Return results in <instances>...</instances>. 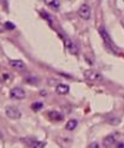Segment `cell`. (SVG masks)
I'll return each instance as SVG.
<instances>
[{
    "label": "cell",
    "mask_w": 124,
    "mask_h": 148,
    "mask_svg": "<svg viewBox=\"0 0 124 148\" xmlns=\"http://www.w3.org/2000/svg\"><path fill=\"white\" fill-rule=\"evenodd\" d=\"M56 92L59 95H67L69 92V87L67 84H63V83H59L56 86Z\"/></svg>",
    "instance_id": "12"
},
{
    "label": "cell",
    "mask_w": 124,
    "mask_h": 148,
    "mask_svg": "<svg viewBox=\"0 0 124 148\" xmlns=\"http://www.w3.org/2000/svg\"><path fill=\"white\" fill-rule=\"evenodd\" d=\"M64 43H65V47H67L69 53H73V55L77 53V47L75 46V43H73L72 40H69L68 38H64Z\"/></svg>",
    "instance_id": "9"
},
{
    "label": "cell",
    "mask_w": 124,
    "mask_h": 148,
    "mask_svg": "<svg viewBox=\"0 0 124 148\" xmlns=\"http://www.w3.org/2000/svg\"><path fill=\"white\" fill-rule=\"evenodd\" d=\"M22 143H25V146L28 147H34V148H43L46 146L44 142H38L35 139H22Z\"/></svg>",
    "instance_id": "6"
},
{
    "label": "cell",
    "mask_w": 124,
    "mask_h": 148,
    "mask_svg": "<svg viewBox=\"0 0 124 148\" xmlns=\"http://www.w3.org/2000/svg\"><path fill=\"white\" fill-rule=\"evenodd\" d=\"M10 97H13L16 100H22L26 97V92L21 87H15V88L10 90Z\"/></svg>",
    "instance_id": "3"
},
{
    "label": "cell",
    "mask_w": 124,
    "mask_h": 148,
    "mask_svg": "<svg viewBox=\"0 0 124 148\" xmlns=\"http://www.w3.org/2000/svg\"><path fill=\"white\" fill-rule=\"evenodd\" d=\"M99 35L102 36V40L105 42V44H107L109 47H114V42L111 40V36H110V34L106 31V29L105 27H99Z\"/></svg>",
    "instance_id": "5"
},
{
    "label": "cell",
    "mask_w": 124,
    "mask_h": 148,
    "mask_svg": "<svg viewBox=\"0 0 124 148\" xmlns=\"http://www.w3.org/2000/svg\"><path fill=\"white\" fill-rule=\"evenodd\" d=\"M89 147H90V148H91V147H93V148H98L99 146H98V144H97V143H93V144H90V146H89Z\"/></svg>",
    "instance_id": "19"
},
{
    "label": "cell",
    "mask_w": 124,
    "mask_h": 148,
    "mask_svg": "<svg viewBox=\"0 0 124 148\" xmlns=\"http://www.w3.org/2000/svg\"><path fill=\"white\" fill-rule=\"evenodd\" d=\"M9 65L15 70H18V72H24V70H26V64L24 61H21V60H10Z\"/></svg>",
    "instance_id": "7"
},
{
    "label": "cell",
    "mask_w": 124,
    "mask_h": 148,
    "mask_svg": "<svg viewBox=\"0 0 124 148\" xmlns=\"http://www.w3.org/2000/svg\"><path fill=\"white\" fill-rule=\"evenodd\" d=\"M84 77H85L86 81L91 82V83H98V82H101L102 79H103L101 73L97 72V70H93V69L85 70V72H84Z\"/></svg>",
    "instance_id": "1"
},
{
    "label": "cell",
    "mask_w": 124,
    "mask_h": 148,
    "mask_svg": "<svg viewBox=\"0 0 124 148\" xmlns=\"http://www.w3.org/2000/svg\"><path fill=\"white\" fill-rule=\"evenodd\" d=\"M5 114H7V117L10 118V120H18V118L21 117V112L17 108H13V107L5 108Z\"/></svg>",
    "instance_id": "4"
},
{
    "label": "cell",
    "mask_w": 124,
    "mask_h": 148,
    "mask_svg": "<svg viewBox=\"0 0 124 148\" xmlns=\"http://www.w3.org/2000/svg\"><path fill=\"white\" fill-rule=\"evenodd\" d=\"M77 125H78L77 120H69L67 123H65V129H67L68 131H73L76 127H77Z\"/></svg>",
    "instance_id": "13"
},
{
    "label": "cell",
    "mask_w": 124,
    "mask_h": 148,
    "mask_svg": "<svg viewBox=\"0 0 124 148\" xmlns=\"http://www.w3.org/2000/svg\"><path fill=\"white\" fill-rule=\"evenodd\" d=\"M37 82H38V79L34 78V77H30V78H26L25 79V83H28V84H35Z\"/></svg>",
    "instance_id": "17"
},
{
    "label": "cell",
    "mask_w": 124,
    "mask_h": 148,
    "mask_svg": "<svg viewBox=\"0 0 124 148\" xmlns=\"http://www.w3.org/2000/svg\"><path fill=\"white\" fill-rule=\"evenodd\" d=\"M42 108H43V103L42 101H34L33 104H31V109H33L34 112H38Z\"/></svg>",
    "instance_id": "15"
},
{
    "label": "cell",
    "mask_w": 124,
    "mask_h": 148,
    "mask_svg": "<svg viewBox=\"0 0 124 148\" xmlns=\"http://www.w3.org/2000/svg\"><path fill=\"white\" fill-rule=\"evenodd\" d=\"M48 118H50L51 121H63L64 116H63L60 112H56V110H51V112H48Z\"/></svg>",
    "instance_id": "10"
},
{
    "label": "cell",
    "mask_w": 124,
    "mask_h": 148,
    "mask_svg": "<svg viewBox=\"0 0 124 148\" xmlns=\"http://www.w3.org/2000/svg\"><path fill=\"white\" fill-rule=\"evenodd\" d=\"M44 4L48 5L50 8H52L54 10H59L60 9V3L59 0H43Z\"/></svg>",
    "instance_id": "11"
},
{
    "label": "cell",
    "mask_w": 124,
    "mask_h": 148,
    "mask_svg": "<svg viewBox=\"0 0 124 148\" xmlns=\"http://www.w3.org/2000/svg\"><path fill=\"white\" fill-rule=\"evenodd\" d=\"M115 146H116L118 148H122V147L124 148V143H116V144H115Z\"/></svg>",
    "instance_id": "18"
},
{
    "label": "cell",
    "mask_w": 124,
    "mask_h": 148,
    "mask_svg": "<svg viewBox=\"0 0 124 148\" xmlns=\"http://www.w3.org/2000/svg\"><path fill=\"white\" fill-rule=\"evenodd\" d=\"M4 26H5V29H7V30H15V29H16V25H15V23L9 22V21H7V22L4 23Z\"/></svg>",
    "instance_id": "16"
},
{
    "label": "cell",
    "mask_w": 124,
    "mask_h": 148,
    "mask_svg": "<svg viewBox=\"0 0 124 148\" xmlns=\"http://www.w3.org/2000/svg\"><path fill=\"white\" fill-rule=\"evenodd\" d=\"M114 144H116V134H110L103 139L105 147H112Z\"/></svg>",
    "instance_id": "8"
},
{
    "label": "cell",
    "mask_w": 124,
    "mask_h": 148,
    "mask_svg": "<svg viewBox=\"0 0 124 148\" xmlns=\"http://www.w3.org/2000/svg\"><path fill=\"white\" fill-rule=\"evenodd\" d=\"M12 74L10 73H7V72H3V74H1V81L4 82V83H9L10 81H12Z\"/></svg>",
    "instance_id": "14"
},
{
    "label": "cell",
    "mask_w": 124,
    "mask_h": 148,
    "mask_svg": "<svg viewBox=\"0 0 124 148\" xmlns=\"http://www.w3.org/2000/svg\"><path fill=\"white\" fill-rule=\"evenodd\" d=\"M78 16H80L82 20L88 21L89 18H90V16H91V9H90V7H89L88 4H82L80 8H78Z\"/></svg>",
    "instance_id": "2"
},
{
    "label": "cell",
    "mask_w": 124,
    "mask_h": 148,
    "mask_svg": "<svg viewBox=\"0 0 124 148\" xmlns=\"http://www.w3.org/2000/svg\"><path fill=\"white\" fill-rule=\"evenodd\" d=\"M41 95H42V96H46V95H47V92L44 91V90H42V91H41Z\"/></svg>",
    "instance_id": "20"
}]
</instances>
